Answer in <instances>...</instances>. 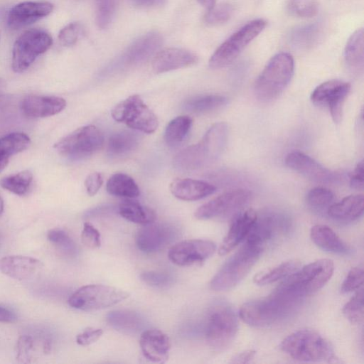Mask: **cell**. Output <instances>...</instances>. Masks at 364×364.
I'll use <instances>...</instances> for the list:
<instances>
[{"label": "cell", "mask_w": 364, "mask_h": 364, "mask_svg": "<svg viewBox=\"0 0 364 364\" xmlns=\"http://www.w3.org/2000/svg\"><path fill=\"white\" fill-rule=\"evenodd\" d=\"M107 321L115 330L126 333L137 332L142 326L141 316L129 310L111 311L107 316Z\"/></svg>", "instance_id": "32"}, {"label": "cell", "mask_w": 364, "mask_h": 364, "mask_svg": "<svg viewBox=\"0 0 364 364\" xmlns=\"http://www.w3.org/2000/svg\"><path fill=\"white\" fill-rule=\"evenodd\" d=\"M364 196L363 194L350 195L328 208V215L338 220H353L363 213Z\"/></svg>", "instance_id": "28"}, {"label": "cell", "mask_w": 364, "mask_h": 364, "mask_svg": "<svg viewBox=\"0 0 364 364\" xmlns=\"http://www.w3.org/2000/svg\"><path fill=\"white\" fill-rule=\"evenodd\" d=\"M364 271L361 267L352 268L342 283L341 291L348 293L359 289L363 284Z\"/></svg>", "instance_id": "48"}, {"label": "cell", "mask_w": 364, "mask_h": 364, "mask_svg": "<svg viewBox=\"0 0 364 364\" xmlns=\"http://www.w3.org/2000/svg\"><path fill=\"white\" fill-rule=\"evenodd\" d=\"M300 267L296 259L284 262L276 267L259 272L254 277V282L257 285H266L275 282L290 275Z\"/></svg>", "instance_id": "34"}, {"label": "cell", "mask_w": 364, "mask_h": 364, "mask_svg": "<svg viewBox=\"0 0 364 364\" xmlns=\"http://www.w3.org/2000/svg\"><path fill=\"white\" fill-rule=\"evenodd\" d=\"M334 199L333 192L323 187L311 189L306 197L307 204L313 208L322 209L329 207Z\"/></svg>", "instance_id": "41"}, {"label": "cell", "mask_w": 364, "mask_h": 364, "mask_svg": "<svg viewBox=\"0 0 364 364\" xmlns=\"http://www.w3.org/2000/svg\"><path fill=\"white\" fill-rule=\"evenodd\" d=\"M66 107V101L56 96L31 95L21 103L23 114L28 118H43L58 114Z\"/></svg>", "instance_id": "25"}, {"label": "cell", "mask_w": 364, "mask_h": 364, "mask_svg": "<svg viewBox=\"0 0 364 364\" xmlns=\"http://www.w3.org/2000/svg\"><path fill=\"white\" fill-rule=\"evenodd\" d=\"M9 163V159L0 158V172H1L7 166Z\"/></svg>", "instance_id": "58"}, {"label": "cell", "mask_w": 364, "mask_h": 364, "mask_svg": "<svg viewBox=\"0 0 364 364\" xmlns=\"http://www.w3.org/2000/svg\"><path fill=\"white\" fill-rule=\"evenodd\" d=\"M228 100L220 95H205L188 100L186 109L196 114H203L217 110L225 106Z\"/></svg>", "instance_id": "36"}, {"label": "cell", "mask_w": 364, "mask_h": 364, "mask_svg": "<svg viewBox=\"0 0 364 364\" xmlns=\"http://www.w3.org/2000/svg\"><path fill=\"white\" fill-rule=\"evenodd\" d=\"M3 211H4V200L0 196V215H1Z\"/></svg>", "instance_id": "60"}, {"label": "cell", "mask_w": 364, "mask_h": 364, "mask_svg": "<svg viewBox=\"0 0 364 364\" xmlns=\"http://www.w3.org/2000/svg\"><path fill=\"white\" fill-rule=\"evenodd\" d=\"M280 348L295 360L306 362L335 359L329 343L318 332L311 329H301L287 336Z\"/></svg>", "instance_id": "4"}, {"label": "cell", "mask_w": 364, "mask_h": 364, "mask_svg": "<svg viewBox=\"0 0 364 364\" xmlns=\"http://www.w3.org/2000/svg\"><path fill=\"white\" fill-rule=\"evenodd\" d=\"M250 196V191L241 188L226 191L200 206L194 215L198 220L232 215L248 203Z\"/></svg>", "instance_id": "13"}, {"label": "cell", "mask_w": 364, "mask_h": 364, "mask_svg": "<svg viewBox=\"0 0 364 364\" xmlns=\"http://www.w3.org/2000/svg\"><path fill=\"white\" fill-rule=\"evenodd\" d=\"M43 264L36 258L23 255H9L0 259V271L17 280H28L36 277Z\"/></svg>", "instance_id": "22"}, {"label": "cell", "mask_w": 364, "mask_h": 364, "mask_svg": "<svg viewBox=\"0 0 364 364\" xmlns=\"http://www.w3.org/2000/svg\"><path fill=\"white\" fill-rule=\"evenodd\" d=\"M16 320V315L11 310L0 306V322L12 323Z\"/></svg>", "instance_id": "56"}, {"label": "cell", "mask_w": 364, "mask_h": 364, "mask_svg": "<svg viewBox=\"0 0 364 364\" xmlns=\"http://www.w3.org/2000/svg\"><path fill=\"white\" fill-rule=\"evenodd\" d=\"M139 346L144 357L153 363H164L168 358L171 344L168 336L158 329L143 331Z\"/></svg>", "instance_id": "21"}, {"label": "cell", "mask_w": 364, "mask_h": 364, "mask_svg": "<svg viewBox=\"0 0 364 364\" xmlns=\"http://www.w3.org/2000/svg\"><path fill=\"white\" fill-rule=\"evenodd\" d=\"M363 289L360 288L343 308V315L353 324L361 323L363 321Z\"/></svg>", "instance_id": "40"}, {"label": "cell", "mask_w": 364, "mask_h": 364, "mask_svg": "<svg viewBox=\"0 0 364 364\" xmlns=\"http://www.w3.org/2000/svg\"><path fill=\"white\" fill-rule=\"evenodd\" d=\"M198 1L208 10L212 9L215 4V0H198Z\"/></svg>", "instance_id": "57"}, {"label": "cell", "mask_w": 364, "mask_h": 364, "mask_svg": "<svg viewBox=\"0 0 364 364\" xmlns=\"http://www.w3.org/2000/svg\"><path fill=\"white\" fill-rule=\"evenodd\" d=\"M50 35L40 29L23 33L15 41L12 50L11 67L15 73L27 70L36 59L52 46Z\"/></svg>", "instance_id": "11"}, {"label": "cell", "mask_w": 364, "mask_h": 364, "mask_svg": "<svg viewBox=\"0 0 364 364\" xmlns=\"http://www.w3.org/2000/svg\"><path fill=\"white\" fill-rule=\"evenodd\" d=\"M111 114L115 121L146 134L154 132L159 126L157 117L138 95L119 102L112 109Z\"/></svg>", "instance_id": "10"}, {"label": "cell", "mask_w": 364, "mask_h": 364, "mask_svg": "<svg viewBox=\"0 0 364 364\" xmlns=\"http://www.w3.org/2000/svg\"><path fill=\"white\" fill-rule=\"evenodd\" d=\"M333 270L332 260L321 259L285 277L277 288L304 297L321 289L331 279Z\"/></svg>", "instance_id": "6"}, {"label": "cell", "mask_w": 364, "mask_h": 364, "mask_svg": "<svg viewBox=\"0 0 364 364\" xmlns=\"http://www.w3.org/2000/svg\"><path fill=\"white\" fill-rule=\"evenodd\" d=\"M53 10L48 1H24L12 7L7 15V24L13 29L30 25L47 16Z\"/></svg>", "instance_id": "20"}, {"label": "cell", "mask_w": 364, "mask_h": 364, "mask_svg": "<svg viewBox=\"0 0 364 364\" xmlns=\"http://www.w3.org/2000/svg\"><path fill=\"white\" fill-rule=\"evenodd\" d=\"M304 297L277 288L269 296L244 304L241 319L252 326L264 327L278 323L294 312Z\"/></svg>", "instance_id": "1"}, {"label": "cell", "mask_w": 364, "mask_h": 364, "mask_svg": "<svg viewBox=\"0 0 364 364\" xmlns=\"http://www.w3.org/2000/svg\"><path fill=\"white\" fill-rule=\"evenodd\" d=\"M171 193L177 198L186 201L202 199L213 194L216 188L213 185L192 178H176L170 185Z\"/></svg>", "instance_id": "26"}, {"label": "cell", "mask_w": 364, "mask_h": 364, "mask_svg": "<svg viewBox=\"0 0 364 364\" xmlns=\"http://www.w3.org/2000/svg\"><path fill=\"white\" fill-rule=\"evenodd\" d=\"M133 4L141 7H158L164 5L166 0H129Z\"/></svg>", "instance_id": "55"}, {"label": "cell", "mask_w": 364, "mask_h": 364, "mask_svg": "<svg viewBox=\"0 0 364 364\" xmlns=\"http://www.w3.org/2000/svg\"><path fill=\"white\" fill-rule=\"evenodd\" d=\"M363 175L364 164L363 161H361L358 163L353 172L350 175V186L352 188L360 191L363 189Z\"/></svg>", "instance_id": "53"}, {"label": "cell", "mask_w": 364, "mask_h": 364, "mask_svg": "<svg viewBox=\"0 0 364 364\" xmlns=\"http://www.w3.org/2000/svg\"><path fill=\"white\" fill-rule=\"evenodd\" d=\"M294 70V62L289 53L274 55L255 81L254 92L257 98L263 102L277 99L290 82Z\"/></svg>", "instance_id": "3"}, {"label": "cell", "mask_w": 364, "mask_h": 364, "mask_svg": "<svg viewBox=\"0 0 364 364\" xmlns=\"http://www.w3.org/2000/svg\"><path fill=\"white\" fill-rule=\"evenodd\" d=\"M363 29L356 30L349 38L344 50V59L348 68L354 73L363 71L364 63Z\"/></svg>", "instance_id": "29"}, {"label": "cell", "mask_w": 364, "mask_h": 364, "mask_svg": "<svg viewBox=\"0 0 364 364\" xmlns=\"http://www.w3.org/2000/svg\"><path fill=\"white\" fill-rule=\"evenodd\" d=\"M137 136L129 131H119L112 134L107 142V153L114 157L127 155L138 145Z\"/></svg>", "instance_id": "33"}, {"label": "cell", "mask_w": 364, "mask_h": 364, "mask_svg": "<svg viewBox=\"0 0 364 364\" xmlns=\"http://www.w3.org/2000/svg\"><path fill=\"white\" fill-rule=\"evenodd\" d=\"M257 217L256 212L252 209H248L237 214L219 247L218 254L225 255L229 253L246 239Z\"/></svg>", "instance_id": "24"}, {"label": "cell", "mask_w": 364, "mask_h": 364, "mask_svg": "<svg viewBox=\"0 0 364 364\" xmlns=\"http://www.w3.org/2000/svg\"><path fill=\"white\" fill-rule=\"evenodd\" d=\"M228 134V124H214L200 142L186 148L175 156L174 165L183 170H195L215 161L225 150Z\"/></svg>", "instance_id": "2"}, {"label": "cell", "mask_w": 364, "mask_h": 364, "mask_svg": "<svg viewBox=\"0 0 364 364\" xmlns=\"http://www.w3.org/2000/svg\"><path fill=\"white\" fill-rule=\"evenodd\" d=\"M140 278L145 284L155 287H166L173 281V277L169 274L155 271L143 272Z\"/></svg>", "instance_id": "49"}, {"label": "cell", "mask_w": 364, "mask_h": 364, "mask_svg": "<svg viewBox=\"0 0 364 364\" xmlns=\"http://www.w3.org/2000/svg\"><path fill=\"white\" fill-rule=\"evenodd\" d=\"M264 247L245 242L213 277L210 287L217 291H226L240 283L261 257Z\"/></svg>", "instance_id": "5"}, {"label": "cell", "mask_w": 364, "mask_h": 364, "mask_svg": "<svg viewBox=\"0 0 364 364\" xmlns=\"http://www.w3.org/2000/svg\"><path fill=\"white\" fill-rule=\"evenodd\" d=\"M197 55L185 49L165 48L158 52L152 60V68L156 73H166L195 65Z\"/></svg>", "instance_id": "23"}, {"label": "cell", "mask_w": 364, "mask_h": 364, "mask_svg": "<svg viewBox=\"0 0 364 364\" xmlns=\"http://www.w3.org/2000/svg\"><path fill=\"white\" fill-rule=\"evenodd\" d=\"M33 180V174L28 170L3 178L0 185L16 195L23 196L27 193Z\"/></svg>", "instance_id": "39"}, {"label": "cell", "mask_w": 364, "mask_h": 364, "mask_svg": "<svg viewBox=\"0 0 364 364\" xmlns=\"http://www.w3.org/2000/svg\"><path fill=\"white\" fill-rule=\"evenodd\" d=\"M192 119L186 115L178 116L167 124L164 132V140L167 145L175 146L181 143L188 134Z\"/></svg>", "instance_id": "35"}, {"label": "cell", "mask_w": 364, "mask_h": 364, "mask_svg": "<svg viewBox=\"0 0 364 364\" xmlns=\"http://www.w3.org/2000/svg\"><path fill=\"white\" fill-rule=\"evenodd\" d=\"M312 241L321 249L337 254L346 255L350 247L328 226L316 225L311 229Z\"/></svg>", "instance_id": "27"}, {"label": "cell", "mask_w": 364, "mask_h": 364, "mask_svg": "<svg viewBox=\"0 0 364 364\" xmlns=\"http://www.w3.org/2000/svg\"><path fill=\"white\" fill-rule=\"evenodd\" d=\"M163 43L161 35L151 31L133 41L117 58L114 65L131 66L139 64L155 54Z\"/></svg>", "instance_id": "17"}, {"label": "cell", "mask_w": 364, "mask_h": 364, "mask_svg": "<svg viewBox=\"0 0 364 364\" xmlns=\"http://www.w3.org/2000/svg\"><path fill=\"white\" fill-rule=\"evenodd\" d=\"M288 10L293 16L311 18L317 14L318 6L314 0H289Z\"/></svg>", "instance_id": "44"}, {"label": "cell", "mask_w": 364, "mask_h": 364, "mask_svg": "<svg viewBox=\"0 0 364 364\" xmlns=\"http://www.w3.org/2000/svg\"><path fill=\"white\" fill-rule=\"evenodd\" d=\"M175 231L172 226L154 222L144 225L136 235L137 247L146 253L155 252L173 240Z\"/></svg>", "instance_id": "19"}, {"label": "cell", "mask_w": 364, "mask_h": 364, "mask_svg": "<svg viewBox=\"0 0 364 364\" xmlns=\"http://www.w3.org/2000/svg\"><path fill=\"white\" fill-rule=\"evenodd\" d=\"M232 7L227 3L214 6L208 10L205 16V21L210 25H219L227 22L231 17Z\"/></svg>", "instance_id": "45"}, {"label": "cell", "mask_w": 364, "mask_h": 364, "mask_svg": "<svg viewBox=\"0 0 364 364\" xmlns=\"http://www.w3.org/2000/svg\"><path fill=\"white\" fill-rule=\"evenodd\" d=\"M320 28L317 24H309L295 28L289 34L290 43L297 48H308L318 40Z\"/></svg>", "instance_id": "38"}, {"label": "cell", "mask_w": 364, "mask_h": 364, "mask_svg": "<svg viewBox=\"0 0 364 364\" xmlns=\"http://www.w3.org/2000/svg\"><path fill=\"white\" fill-rule=\"evenodd\" d=\"M106 189L110 195L126 198H134L140 194L135 181L123 173L112 175L107 182Z\"/></svg>", "instance_id": "31"}, {"label": "cell", "mask_w": 364, "mask_h": 364, "mask_svg": "<svg viewBox=\"0 0 364 364\" xmlns=\"http://www.w3.org/2000/svg\"><path fill=\"white\" fill-rule=\"evenodd\" d=\"M350 90L348 82L331 80L318 85L311 95V102L318 106L328 109L335 123L342 118L343 106Z\"/></svg>", "instance_id": "14"}, {"label": "cell", "mask_w": 364, "mask_h": 364, "mask_svg": "<svg viewBox=\"0 0 364 364\" xmlns=\"http://www.w3.org/2000/svg\"><path fill=\"white\" fill-rule=\"evenodd\" d=\"M81 241L87 248H97L101 245L100 233L90 223L86 222L81 232Z\"/></svg>", "instance_id": "50"}, {"label": "cell", "mask_w": 364, "mask_h": 364, "mask_svg": "<svg viewBox=\"0 0 364 364\" xmlns=\"http://www.w3.org/2000/svg\"><path fill=\"white\" fill-rule=\"evenodd\" d=\"M114 13V0H96V23L99 28H107Z\"/></svg>", "instance_id": "43"}, {"label": "cell", "mask_w": 364, "mask_h": 364, "mask_svg": "<svg viewBox=\"0 0 364 364\" xmlns=\"http://www.w3.org/2000/svg\"><path fill=\"white\" fill-rule=\"evenodd\" d=\"M104 144V136L95 125H86L70 133L55 145L54 148L63 156L81 159L98 151Z\"/></svg>", "instance_id": "9"}, {"label": "cell", "mask_w": 364, "mask_h": 364, "mask_svg": "<svg viewBox=\"0 0 364 364\" xmlns=\"http://www.w3.org/2000/svg\"><path fill=\"white\" fill-rule=\"evenodd\" d=\"M82 26L77 22L68 24L60 30L58 34V40L62 46H73L82 33Z\"/></svg>", "instance_id": "47"}, {"label": "cell", "mask_w": 364, "mask_h": 364, "mask_svg": "<svg viewBox=\"0 0 364 364\" xmlns=\"http://www.w3.org/2000/svg\"><path fill=\"white\" fill-rule=\"evenodd\" d=\"M48 240L64 253L73 255L77 249L76 245L69 235L63 230L53 228L47 233Z\"/></svg>", "instance_id": "42"}, {"label": "cell", "mask_w": 364, "mask_h": 364, "mask_svg": "<svg viewBox=\"0 0 364 364\" xmlns=\"http://www.w3.org/2000/svg\"><path fill=\"white\" fill-rule=\"evenodd\" d=\"M284 161L289 168L316 183H333L339 180L338 173L325 168L303 152L291 151L287 155Z\"/></svg>", "instance_id": "16"}, {"label": "cell", "mask_w": 364, "mask_h": 364, "mask_svg": "<svg viewBox=\"0 0 364 364\" xmlns=\"http://www.w3.org/2000/svg\"><path fill=\"white\" fill-rule=\"evenodd\" d=\"M216 250L215 244L209 240L191 239L181 241L168 251L169 259L178 266L201 263L210 257Z\"/></svg>", "instance_id": "15"}, {"label": "cell", "mask_w": 364, "mask_h": 364, "mask_svg": "<svg viewBox=\"0 0 364 364\" xmlns=\"http://www.w3.org/2000/svg\"><path fill=\"white\" fill-rule=\"evenodd\" d=\"M287 218L277 213H264L257 219L246 237V242L260 245L263 247L268 241L289 228Z\"/></svg>", "instance_id": "18"}, {"label": "cell", "mask_w": 364, "mask_h": 364, "mask_svg": "<svg viewBox=\"0 0 364 364\" xmlns=\"http://www.w3.org/2000/svg\"><path fill=\"white\" fill-rule=\"evenodd\" d=\"M103 183V179L101 173L99 172H92L86 178L85 181V186L87 193L89 196H95Z\"/></svg>", "instance_id": "52"}, {"label": "cell", "mask_w": 364, "mask_h": 364, "mask_svg": "<svg viewBox=\"0 0 364 364\" xmlns=\"http://www.w3.org/2000/svg\"><path fill=\"white\" fill-rule=\"evenodd\" d=\"M237 329V318L232 309L223 304L217 306L208 317L206 341L213 348L224 350L233 341Z\"/></svg>", "instance_id": "12"}, {"label": "cell", "mask_w": 364, "mask_h": 364, "mask_svg": "<svg viewBox=\"0 0 364 364\" xmlns=\"http://www.w3.org/2000/svg\"><path fill=\"white\" fill-rule=\"evenodd\" d=\"M31 144L29 136L22 132L9 134L0 139V158H7L26 150Z\"/></svg>", "instance_id": "37"}, {"label": "cell", "mask_w": 364, "mask_h": 364, "mask_svg": "<svg viewBox=\"0 0 364 364\" xmlns=\"http://www.w3.org/2000/svg\"><path fill=\"white\" fill-rule=\"evenodd\" d=\"M129 296L128 292L108 285L88 284L77 289L68 299L76 309L92 311L112 306Z\"/></svg>", "instance_id": "8"}, {"label": "cell", "mask_w": 364, "mask_h": 364, "mask_svg": "<svg viewBox=\"0 0 364 364\" xmlns=\"http://www.w3.org/2000/svg\"><path fill=\"white\" fill-rule=\"evenodd\" d=\"M262 18L252 20L230 36L211 55L208 64L213 69H219L231 64L243 49L266 27Z\"/></svg>", "instance_id": "7"}, {"label": "cell", "mask_w": 364, "mask_h": 364, "mask_svg": "<svg viewBox=\"0 0 364 364\" xmlns=\"http://www.w3.org/2000/svg\"><path fill=\"white\" fill-rule=\"evenodd\" d=\"M51 350V343L49 341H46L43 344V352L49 353Z\"/></svg>", "instance_id": "59"}, {"label": "cell", "mask_w": 364, "mask_h": 364, "mask_svg": "<svg viewBox=\"0 0 364 364\" xmlns=\"http://www.w3.org/2000/svg\"><path fill=\"white\" fill-rule=\"evenodd\" d=\"M255 351L253 350H247L237 353L232 358L233 363H246L250 361L255 356Z\"/></svg>", "instance_id": "54"}, {"label": "cell", "mask_w": 364, "mask_h": 364, "mask_svg": "<svg viewBox=\"0 0 364 364\" xmlns=\"http://www.w3.org/2000/svg\"><path fill=\"white\" fill-rule=\"evenodd\" d=\"M34 341L32 336H21L16 343V360L20 363H30L32 359Z\"/></svg>", "instance_id": "46"}, {"label": "cell", "mask_w": 364, "mask_h": 364, "mask_svg": "<svg viewBox=\"0 0 364 364\" xmlns=\"http://www.w3.org/2000/svg\"><path fill=\"white\" fill-rule=\"evenodd\" d=\"M102 334V329L89 327L77 334L76 343L82 346H89L95 343Z\"/></svg>", "instance_id": "51"}, {"label": "cell", "mask_w": 364, "mask_h": 364, "mask_svg": "<svg viewBox=\"0 0 364 364\" xmlns=\"http://www.w3.org/2000/svg\"><path fill=\"white\" fill-rule=\"evenodd\" d=\"M119 213L127 220L142 225L154 222L156 218L154 210L132 198L119 203Z\"/></svg>", "instance_id": "30"}]
</instances>
